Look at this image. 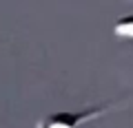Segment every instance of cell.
Wrapping results in <instances>:
<instances>
[{
    "instance_id": "cell-1",
    "label": "cell",
    "mask_w": 133,
    "mask_h": 128,
    "mask_svg": "<svg viewBox=\"0 0 133 128\" xmlns=\"http://www.w3.org/2000/svg\"><path fill=\"white\" fill-rule=\"evenodd\" d=\"M129 102H133V95H127V97H120L115 102H109V104H102V106H93V108H87V110H60V113H51V115L40 119L36 124V128H80L82 124L93 122V119L107 115L109 110H115L122 104H129Z\"/></svg>"
},
{
    "instance_id": "cell-2",
    "label": "cell",
    "mask_w": 133,
    "mask_h": 128,
    "mask_svg": "<svg viewBox=\"0 0 133 128\" xmlns=\"http://www.w3.org/2000/svg\"><path fill=\"white\" fill-rule=\"evenodd\" d=\"M113 35L120 40H133V13L122 16L113 22Z\"/></svg>"
}]
</instances>
